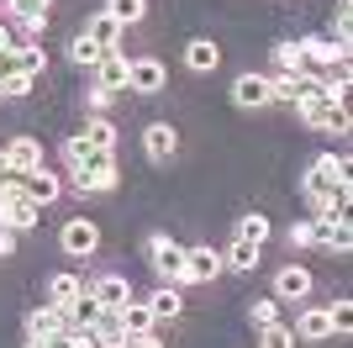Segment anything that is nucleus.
I'll return each mask as SVG.
<instances>
[{"instance_id":"nucleus-1","label":"nucleus","mask_w":353,"mask_h":348,"mask_svg":"<svg viewBox=\"0 0 353 348\" xmlns=\"http://www.w3.org/2000/svg\"><path fill=\"white\" fill-rule=\"evenodd\" d=\"M117 180L121 174H117V153L111 148H90V159L69 174V185L79 195H105V190H117Z\"/></svg>"},{"instance_id":"nucleus-2","label":"nucleus","mask_w":353,"mask_h":348,"mask_svg":"<svg viewBox=\"0 0 353 348\" xmlns=\"http://www.w3.org/2000/svg\"><path fill=\"white\" fill-rule=\"evenodd\" d=\"M338 190H348V159L316 153L306 164V174H301V195H338Z\"/></svg>"},{"instance_id":"nucleus-3","label":"nucleus","mask_w":353,"mask_h":348,"mask_svg":"<svg viewBox=\"0 0 353 348\" xmlns=\"http://www.w3.org/2000/svg\"><path fill=\"white\" fill-rule=\"evenodd\" d=\"M143 253H148V269L159 275V285H179L185 280V243H174L169 232H153L143 243Z\"/></svg>"},{"instance_id":"nucleus-4","label":"nucleus","mask_w":353,"mask_h":348,"mask_svg":"<svg viewBox=\"0 0 353 348\" xmlns=\"http://www.w3.org/2000/svg\"><path fill=\"white\" fill-rule=\"evenodd\" d=\"M295 116H301L306 127H316V132H353V122H348V106H343V101H332V95L301 101V106H295Z\"/></svg>"},{"instance_id":"nucleus-5","label":"nucleus","mask_w":353,"mask_h":348,"mask_svg":"<svg viewBox=\"0 0 353 348\" xmlns=\"http://www.w3.org/2000/svg\"><path fill=\"white\" fill-rule=\"evenodd\" d=\"M59 248L69 253V259H90V253L101 248V227H95L90 217H69L59 227Z\"/></svg>"},{"instance_id":"nucleus-6","label":"nucleus","mask_w":353,"mask_h":348,"mask_svg":"<svg viewBox=\"0 0 353 348\" xmlns=\"http://www.w3.org/2000/svg\"><path fill=\"white\" fill-rule=\"evenodd\" d=\"M232 106H237V111H264V106H274L269 74H253V69H243V74L232 79Z\"/></svg>"},{"instance_id":"nucleus-7","label":"nucleus","mask_w":353,"mask_h":348,"mask_svg":"<svg viewBox=\"0 0 353 348\" xmlns=\"http://www.w3.org/2000/svg\"><path fill=\"white\" fill-rule=\"evenodd\" d=\"M216 275H227L221 269V248H206V243L185 248V280L179 285H211Z\"/></svg>"},{"instance_id":"nucleus-8","label":"nucleus","mask_w":353,"mask_h":348,"mask_svg":"<svg viewBox=\"0 0 353 348\" xmlns=\"http://www.w3.org/2000/svg\"><path fill=\"white\" fill-rule=\"evenodd\" d=\"M127 90H137V95H163V90H169V69H163V58H132V69H127Z\"/></svg>"},{"instance_id":"nucleus-9","label":"nucleus","mask_w":353,"mask_h":348,"mask_svg":"<svg viewBox=\"0 0 353 348\" xmlns=\"http://www.w3.org/2000/svg\"><path fill=\"white\" fill-rule=\"evenodd\" d=\"M27 338L32 343H53V348H63L59 338H63V311L53 301H43V306H32L27 311Z\"/></svg>"},{"instance_id":"nucleus-10","label":"nucleus","mask_w":353,"mask_h":348,"mask_svg":"<svg viewBox=\"0 0 353 348\" xmlns=\"http://www.w3.org/2000/svg\"><path fill=\"white\" fill-rule=\"evenodd\" d=\"M143 153H148V164H169L179 153V132L169 127V122H148L143 127Z\"/></svg>"},{"instance_id":"nucleus-11","label":"nucleus","mask_w":353,"mask_h":348,"mask_svg":"<svg viewBox=\"0 0 353 348\" xmlns=\"http://www.w3.org/2000/svg\"><path fill=\"white\" fill-rule=\"evenodd\" d=\"M301 58H306V69H332V64H348V48H338L332 37H301Z\"/></svg>"},{"instance_id":"nucleus-12","label":"nucleus","mask_w":353,"mask_h":348,"mask_svg":"<svg viewBox=\"0 0 353 348\" xmlns=\"http://www.w3.org/2000/svg\"><path fill=\"white\" fill-rule=\"evenodd\" d=\"M121 32H127V27H121L111 11H95V16L85 21V37L101 48V53H121Z\"/></svg>"},{"instance_id":"nucleus-13","label":"nucleus","mask_w":353,"mask_h":348,"mask_svg":"<svg viewBox=\"0 0 353 348\" xmlns=\"http://www.w3.org/2000/svg\"><path fill=\"white\" fill-rule=\"evenodd\" d=\"M295 343H327L332 338V317H327V306H306L301 317H295Z\"/></svg>"},{"instance_id":"nucleus-14","label":"nucleus","mask_w":353,"mask_h":348,"mask_svg":"<svg viewBox=\"0 0 353 348\" xmlns=\"http://www.w3.org/2000/svg\"><path fill=\"white\" fill-rule=\"evenodd\" d=\"M311 296V269L306 264H285L274 275V301H306Z\"/></svg>"},{"instance_id":"nucleus-15","label":"nucleus","mask_w":353,"mask_h":348,"mask_svg":"<svg viewBox=\"0 0 353 348\" xmlns=\"http://www.w3.org/2000/svg\"><path fill=\"white\" fill-rule=\"evenodd\" d=\"M6 164H11L16 174L43 169V143H37V137H11V143H6Z\"/></svg>"},{"instance_id":"nucleus-16","label":"nucleus","mask_w":353,"mask_h":348,"mask_svg":"<svg viewBox=\"0 0 353 348\" xmlns=\"http://www.w3.org/2000/svg\"><path fill=\"white\" fill-rule=\"evenodd\" d=\"M90 296H95L101 306H111V311H121V306L132 301V280L127 275H101L95 285H90Z\"/></svg>"},{"instance_id":"nucleus-17","label":"nucleus","mask_w":353,"mask_h":348,"mask_svg":"<svg viewBox=\"0 0 353 348\" xmlns=\"http://www.w3.org/2000/svg\"><path fill=\"white\" fill-rule=\"evenodd\" d=\"M221 269H232V275H253V269H259V243L232 238V243L221 248Z\"/></svg>"},{"instance_id":"nucleus-18","label":"nucleus","mask_w":353,"mask_h":348,"mask_svg":"<svg viewBox=\"0 0 353 348\" xmlns=\"http://www.w3.org/2000/svg\"><path fill=\"white\" fill-rule=\"evenodd\" d=\"M90 333H95V343H101V348H127V333H121V311H111V306H101V311H95Z\"/></svg>"},{"instance_id":"nucleus-19","label":"nucleus","mask_w":353,"mask_h":348,"mask_svg":"<svg viewBox=\"0 0 353 348\" xmlns=\"http://www.w3.org/2000/svg\"><path fill=\"white\" fill-rule=\"evenodd\" d=\"M221 64V48L211 43V37H190V43H185V69L190 74H211Z\"/></svg>"},{"instance_id":"nucleus-20","label":"nucleus","mask_w":353,"mask_h":348,"mask_svg":"<svg viewBox=\"0 0 353 348\" xmlns=\"http://www.w3.org/2000/svg\"><path fill=\"white\" fill-rule=\"evenodd\" d=\"M127 69H132V58H121V53H105L101 64H95V85L101 90H127Z\"/></svg>"},{"instance_id":"nucleus-21","label":"nucleus","mask_w":353,"mask_h":348,"mask_svg":"<svg viewBox=\"0 0 353 348\" xmlns=\"http://www.w3.org/2000/svg\"><path fill=\"white\" fill-rule=\"evenodd\" d=\"M153 327H159V317H153V306H148V301L132 296V301L121 306V333H127V338H143V333H153Z\"/></svg>"},{"instance_id":"nucleus-22","label":"nucleus","mask_w":353,"mask_h":348,"mask_svg":"<svg viewBox=\"0 0 353 348\" xmlns=\"http://www.w3.org/2000/svg\"><path fill=\"white\" fill-rule=\"evenodd\" d=\"M27 195H32V206H53L63 195V180L53 169H32L27 174Z\"/></svg>"},{"instance_id":"nucleus-23","label":"nucleus","mask_w":353,"mask_h":348,"mask_svg":"<svg viewBox=\"0 0 353 348\" xmlns=\"http://www.w3.org/2000/svg\"><path fill=\"white\" fill-rule=\"evenodd\" d=\"M148 306H153V317H159V322H169V317L185 311V296H179V285H159L153 296H148Z\"/></svg>"},{"instance_id":"nucleus-24","label":"nucleus","mask_w":353,"mask_h":348,"mask_svg":"<svg viewBox=\"0 0 353 348\" xmlns=\"http://www.w3.org/2000/svg\"><path fill=\"white\" fill-rule=\"evenodd\" d=\"M79 137H85L90 148H117V127H111L105 116H90L85 127H79Z\"/></svg>"},{"instance_id":"nucleus-25","label":"nucleus","mask_w":353,"mask_h":348,"mask_svg":"<svg viewBox=\"0 0 353 348\" xmlns=\"http://www.w3.org/2000/svg\"><path fill=\"white\" fill-rule=\"evenodd\" d=\"M101 58H105V53H101L95 43H90L85 32H74V43H69V64H74V69H95Z\"/></svg>"},{"instance_id":"nucleus-26","label":"nucleus","mask_w":353,"mask_h":348,"mask_svg":"<svg viewBox=\"0 0 353 348\" xmlns=\"http://www.w3.org/2000/svg\"><path fill=\"white\" fill-rule=\"evenodd\" d=\"M274 74H301L306 69V58H301V43H274Z\"/></svg>"},{"instance_id":"nucleus-27","label":"nucleus","mask_w":353,"mask_h":348,"mask_svg":"<svg viewBox=\"0 0 353 348\" xmlns=\"http://www.w3.org/2000/svg\"><path fill=\"white\" fill-rule=\"evenodd\" d=\"M16 69L37 79V74L48 69V53H43V43H21V48H16Z\"/></svg>"},{"instance_id":"nucleus-28","label":"nucleus","mask_w":353,"mask_h":348,"mask_svg":"<svg viewBox=\"0 0 353 348\" xmlns=\"http://www.w3.org/2000/svg\"><path fill=\"white\" fill-rule=\"evenodd\" d=\"M269 232H274V227H269V217H264V211H248V217L237 222V238H248V243H259V248L269 243Z\"/></svg>"},{"instance_id":"nucleus-29","label":"nucleus","mask_w":353,"mask_h":348,"mask_svg":"<svg viewBox=\"0 0 353 348\" xmlns=\"http://www.w3.org/2000/svg\"><path fill=\"white\" fill-rule=\"evenodd\" d=\"M105 11L117 16L121 27H137V21L148 16V0H105Z\"/></svg>"},{"instance_id":"nucleus-30","label":"nucleus","mask_w":353,"mask_h":348,"mask_svg":"<svg viewBox=\"0 0 353 348\" xmlns=\"http://www.w3.org/2000/svg\"><path fill=\"white\" fill-rule=\"evenodd\" d=\"M74 296H79V275H53L48 280V301L53 306H69Z\"/></svg>"},{"instance_id":"nucleus-31","label":"nucleus","mask_w":353,"mask_h":348,"mask_svg":"<svg viewBox=\"0 0 353 348\" xmlns=\"http://www.w3.org/2000/svg\"><path fill=\"white\" fill-rule=\"evenodd\" d=\"M59 153H63V169H79V164H85L90 159V143H85V137H79V132H69V137H63V148H59Z\"/></svg>"},{"instance_id":"nucleus-32","label":"nucleus","mask_w":353,"mask_h":348,"mask_svg":"<svg viewBox=\"0 0 353 348\" xmlns=\"http://www.w3.org/2000/svg\"><path fill=\"white\" fill-rule=\"evenodd\" d=\"M53 0H0V21H16V16H37L48 11Z\"/></svg>"},{"instance_id":"nucleus-33","label":"nucleus","mask_w":353,"mask_h":348,"mask_svg":"<svg viewBox=\"0 0 353 348\" xmlns=\"http://www.w3.org/2000/svg\"><path fill=\"white\" fill-rule=\"evenodd\" d=\"M16 32H21V43H43V37H48V11H37V16H16Z\"/></svg>"},{"instance_id":"nucleus-34","label":"nucleus","mask_w":353,"mask_h":348,"mask_svg":"<svg viewBox=\"0 0 353 348\" xmlns=\"http://www.w3.org/2000/svg\"><path fill=\"white\" fill-rule=\"evenodd\" d=\"M253 348H295V333L285 327V322H274V327H259V343Z\"/></svg>"},{"instance_id":"nucleus-35","label":"nucleus","mask_w":353,"mask_h":348,"mask_svg":"<svg viewBox=\"0 0 353 348\" xmlns=\"http://www.w3.org/2000/svg\"><path fill=\"white\" fill-rule=\"evenodd\" d=\"M248 322H253V327H274V322H280V301H274V296L253 301V306H248Z\"/></svg>"},{"instance_id":"nucleus-36","label":"nucleus","mask_w":353,"mask_h":348,"mask_svg":"<svg viewBox=\"0 0 353 348\" xmlns=\"http://www.w3.org/2000/svg\"><path fill=\"white\" fill-rule=\"evenodd\" d=\"M327 248H332V253H348V248H353V227H348V217H332V227H327Z\"/></svg>"},{"instance_id":"nucleus-37","label":"nucleus","mask_w":353,"mask_h":348,"mask_svg":"<svg viewBox=\"0 0 353 348\" xmlns=\"http://www.w3.org/2000/svg\"><path fill=\"white\" fill-rule=\"evenodd\" d=\"M0 85H6V101H21V95H32V85H37V79H32V74H6Z\"/></svg>"},{"instance_id":"nucleus-38","label":"nucleus","mask_w":353,"mask_h":348,"mask_svg":"<svg viewBox=\"0 0 353 348\" xmlns=\"http://www.w3.org/2000/svg\"><path fill=\"white\" fill-rule=\"evenodd\" d=\"M111 101H117V95H111V90H101V85H90V90H85L90 116H105V111H111Z\"/></svg>"},{"instance_id":"nucleus-39","label":"nucleus","mask_w":353,"mask_h":348,"mask_svg":"<svg viewBox=\"0 0 353 348\" xmlns=\"http://www.w3.org/2000/svg\"><path fill=\"white\" fill-rule=\"evenodd\" d=\"M327 317H332V333H348V327H353V306L332 301V306H327Z\"/></svg>"},{"instance_id":"nucleus-40","label":"nucleus","mask_w":353,"mask_h":348,"mask_svg":"<svg viewBox=\"0 0 353 348\" xmlns=\"http://www.w3.org/2000/svg\"><path fill=\"white\" fill-rule=\"evenodd\" d=\"M285 248H311V217H306V222H295V227L285 232Z\"/></svg>"},{"instance_id":"nucleus-41","label":"nucleus","mask_w":353,"mask_h":348,"mask_svg":"<svg viewBox=\"0 0 353 348\" xmlns=\"http://www.w3.org/2000/svg\"><path fill=\"white\" fill-rule=\"evenodd\" d=\"M127 348H169L159 333H143V338H127Z\"/></svg>"},{"instance_id":"nucleus-42","label":"nucleus","mask_w":353,"mask_h":348,"mask_svg":"<svg viewBox=\"0 0 353 348\" xmlns=\"http://www.w3.org/2000/svg\"><path fill=\"white\" fill-rule=\"evenodd\" d=\"M11 253H16V232L0 227V259H11Z\"/></svg>"},{"instance_id":"nucleus-43","label":"nucleus","mask_w":353,"mask_h":348,"mask_svg":"<svg viewBox=\"0 0 353 348\" xmlns=\"http://www.w3.org/2000/svg\"><path fill=\"white\" fill-rule=\"evenodd\" d=\"M11 48H16V37H11V27L0 21V53H11Z\"/></svg>"},{"instance_id":"nucleus-44","label":"nucleus","mask_w":353,"mask_h":348,"mask_svg":"<svg viewBox=\"0 0 353 348\" xmlns=\"http://www.w3.org/2000/svg\"><path fill=\"white\" fill-rule=\"evenodd\" d=\"M0 174H11V164H6V148H0Z\"/></svg>"},{"instance_id":"nucleus-45","label":"nucleus","mask_w":353,"mask_h":348,"mask_svg":"<svg viewBox=\"0 0 353 348\" xmlns=\"http://www.w3.org/2000/svg\"><path fill=\"white\" fill-rule=\"evenodd\" d=\"M0 101H6V85H0Z\"/></svg>"},{"instance_id":"nucleus-46","label":"nucleus","mask_w":353,"mask_h":348,"mask_svg":"<svg viewBox=\"0 0 353 348\" xmlns=\"http://www.w3.org/2000/svg\"><path fill=\"white\" fill-rule=\"evenodd\" d=\"M85 348H101V343H85Z\"/></svg>"},{"instance_id":"nucleus-47","label":"nucleus","mask_w":353,"mask_h":348,"mask_svg":"<svg viewBox=\"0 0 353 348\" xmlns=\"http://www.w3.org/2000/svg\"><path fill=\"white\" fill-rule=\"evenodd\" d=\"M248 348H253V343H248Z\"/></svg>"}]
</instances>
